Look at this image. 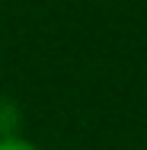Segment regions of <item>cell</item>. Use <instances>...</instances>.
<instances>
[{"instance_id": "1", "label": "cell", "mask_w": 147, "mask_h": 150, "mask_svg": "<svg viewBox=\"0 0 147 150\" xmlns=\"http://www.w3.org/2000/svg\"><path fill=\"white\" fill-rule=\"evenodd\" d=\"M0 150H35V147L26 144V141H19V137H3L0 141Z\"/></svg>"}]
</instances>
